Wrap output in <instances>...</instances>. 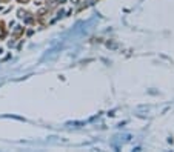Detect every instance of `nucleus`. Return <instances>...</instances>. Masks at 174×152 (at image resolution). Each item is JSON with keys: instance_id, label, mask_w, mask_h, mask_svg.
Here are the masks:
<instances>
[{"instance_id": "f257e3e1", "label": "nucleus", "mask_w": 174, "mask_h": 152, "mask_svg": "<svg viewBox=\"0 0 174 152\" xmlns=\"http://www.w3.org/2000/svg\"><path fill=\"white\" fill-rule=\"evenodd\" d=\"M17 14H19V17H20V19H23V17H25V12H23V11H22V9L19 11Z\"/></svg>"}, {"instance_id": "7ed1b4c3", "label": "nucleus", "mask_w": 174, "mask_h": 152, "mask_svg": "<svg viewBox=\"0 0 174 152\" xmlns=\"http://www.w3.org/2000/svg\"><path fill=\"white\" fill-rule=\"evenodd\" d=\"M71 2H74V3H77V2H79V0H71Z\"/></svg>"}, {"instance_id": "f03ea898", "label": "nucleus", "mask_w": 174, "mask_h": 152, "mask_svg": "<svg viewBox=\"0 0 174 152\" xmlns=\"http://www.w3.org/2000/svg\"><path fill=\"white\" fill-rule=\"evenodd\" d=\"M0 37H5V31H3L2 26H0Z\"/></svg>"}]
</instances>
